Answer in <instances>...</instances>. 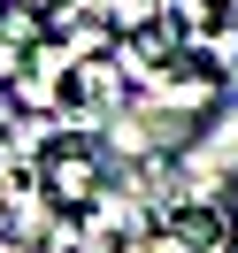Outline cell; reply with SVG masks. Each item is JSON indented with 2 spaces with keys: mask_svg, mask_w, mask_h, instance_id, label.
<instances>
[{
  "mask_svg": "<svg viewBox=\"0 0 238 253\" xmlns=\"http://www.w3.org/2000/svg\"><path fill=\"white\" fill-rule=\"evenodd\" d=\"M0 253H31V246H23V238H8V230H0Z\"/></svg>",
  "mask_w": 238,
  "mask_h": 253,
  "instance_id": "2",
  "label": "cell"
},
{
  "mask_svg": "<svg viewBox=\"0 0 238 253\" xmlns=\"http://www.w3.org/2000/svg\"><path fill=\"white\" fill-rule=\"evenodd\" d=\"M115 184V154L108 138H93V130H39L31 146V192L47 200V215H85V207H100Z\"/></svg>",
  "mask_w": 238,
  "mask_h": 253,
  "instance_id": "1",
  "label": "cell"
}]
</instances>
